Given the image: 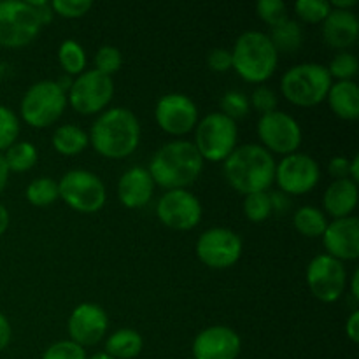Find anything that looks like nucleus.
Instances as JSON below:
<instances>
[{
    "label": "nucleus",
    "mask_w": 359,
    "mask_h": 359,
    "mask_svg": "<svg viewBox=\"0 0 359 359\" xmlns=\"http://www.w3.org/2000/svg\"><path fill=\"white\" fill-rule=\"evenodd\" d=\"M139 118L126 107L105 109L91 125L88 139L95 153L107 160H123L137 151L140 144Z\"/></svg>",
    "instance_id": "1"
},
{
    "label": "nucleus",
    "mask_w": 359,
    "mask_h": 359,
    "mask_svg": "<svg viewBox=\"0 0 359 359\" xmlns=\"http://www.w3.org/2000/svg\"><path fill=\"white\" fill-rule=\"evenodd\" d=\"M203 160L191 140H172L163 144L149 160V172L154 186L172 191L188 189L202 175Z\"/></svg>",
    "instance_id": "2"
},
{
    "label": "nucleus",
    "mask_w": 359,
    "mask_h": 359,
    "mask_svg": "<svg viewBox=\"0 0 359 359\" xmlns=\"http://www.w3.org/2000/svg\"><path fill=\"white\" fill-rule=\"evenodd\" d=\"M276 158L259 144L235 147L223 161L224 179L242 195L266 191L276 181Z\"/></svg>",
    "instance_id": "3"
},
{
    "label": "nucleus",
    "mask_w": 359,
    "mask_h": 359,
    "mask_svg": "<svg viewBox=\"0 0 359 359\" xmlns=\"http://www.w3.org/2000/svg\"><path fill=\"white\" fill-rule=\"evenodd\" d=\"M279 65V53L273 48L269 35L258 30H248L233 44L231 69L251 84H259L270 79Z\"/></svg>",
    "instance_id": "4"
},
{
    "label": "nucleus",
    "mask_w": 359,
    "mask_h": 359,
    "mask_svg": "<svg viewBox=\"0 0 359 359\" xmlns=\"http://www.w3.org/2000/svg\"><path fill=\"white\" fill-rule=\"evenodd\" d=\"M333 81L321 63H298L280 77V93L297 107H316L328 97Z\"/></svg>",
    "instance_id": "5"
},
{
    "label": "nucleus",
    "mask_w": 359,
    "mask_h": 359,
    "mask_svg": "<svg viewBox=\"0 0 359 359\" xmlns=\"http://www.w3.org/2000/svg\"><path fill=\"white\" fill-rule=\"evenodd\" d=\"M67 93L56 84V81H39L32 84L23 95L20 112L23 121L32 128H48L55 125L65 112Z\"/></svg>",
    "instance_id": "6"
},
{
    "label": "nucleus",
    "mask_w": 359,
    "mask_h": 359,
    "mask_svg": "<svg viewBox=\"0 0 359 359\" xmlns=\"http://www.w3.org/2000/svg\"><path fill=\"white\" fill-rule=\"evenodd\" d=\"M237 140V123L221 112H210L196 123L193 144L203 161L219 163L233 153Z\"/></svg>",
    "instance_id": "7"
},
{
    "label": "nucleus",
    "mask_w": 359,
    "mask_h": 359,
    "mask_svg": "<svg viewBox=\"0 0 359 359\" xmlns=\"http://www.w3.org/2000/svg\"><path fill=\"white\" fill-rule=\"evenodd\" d=\"M60 198L72 210L81 214H95L104 209L107 189L97 174L84 168H74L58 181Z\"/></svg>",
    "instance_id": "8"
},
{
    "label": "nucleus",
    "mask_w": 359,
    "mask_h": 359,
    "mask_svg": "<svg viewBox=\"0 0 359 359\" xmlns=\"http://www.w3.org/2000/svg\"><path fill=\"white\" fill-rule=\"evenodd\" d=\"M42 23L32 4L20 0L0 2V46L20 49L32 44L42 30Z\"/></svg>",
    "instance_id": "9"
},
{
    "label": "nucleus",
    "mask_w": 359,
    "mask_h": 359,
    "mask_svg": "<svg viewBox=\"0 0 359 359\" xmlns=\"http://www.w3.org/2000/svg\"><path fill=\"white\" fill-rule=\"evenodd\" d=\"M114 97L112 77L98 70H84L72 81L67 91V102L76 112L83 116L102 114Z\"/></svg>",
    "instance_id": "10"
},
{
    "label": "nucleus",
    "mask_w": 359,
    "mask_h": 359,
    "mask_svg": "<svg viewBox=\"0 0 359 359\" xmlns=\"http://www.w3.org/2000/svg\"><path fill=\"white\" fill-rule=\"evenodd\" d=\"M256 132L258 139L262 140L259 146L265 147L270 154H283V156L298 153V147L304 139L300 123L283 111L263 114L256 126Z\"/></svg>",
    "instance_id": "11"
},
{
    "label": "nucleus",
    "mask_w": 359,
    "mask_h": 359,
    "mask_svg": "<svg viewBox=\"0 0 359 359\" xmlns=\"http://www.w3.org/2000/svg\"><path fill=\"white\" fill-rule=\"evenodd\" d=\"M196 256L212 270H226L241 259L244 242L241 235L228 228H209L196 241Z\"/></svg>",
    "instance_id": "12"
},
{
    "label": "nucleus",
    "mask_w": 359,
    "mask_h": 359,
    "mask_svg": "<svg viewBox=\"0 0 359 359\" xmlns=\"http://www.w3.org/2000/svg\"><path fill=\"white\" fill-rule=\"evenodd\" d=\"M305 279L312 297L323 304L340 300L347 287V270L342 262L328 255H318L305 270Z\"/></svg>",
    "instance_id": "13"
},
{
    "label": "nucleus",
    "mask_w": 359,
    "mask_h": 359,
    "mask_svg": "<svg viewBox=\"0 0 359 359\" xmlns=\"http://www.w3.org/2000/svg\"><path fill=\"white\" fill-rule=\"evenodd\" d=\"M321 179V167L305 153L284 156L276 167V181L280 193L287 196H300L311 193Z\"/></svg>",
    "instance_id": "14"
},
{
    "label": "nucleus",
    "mask_w": 359,
    "mask_h": 359,
    "mask_svg": "<svg viewBox=\"0 0 359 359\" xmlns=\"http://www.w3.org/2000/svg\"><path fill=\"white\" fill-rule=\"evenodd\" d=\"M202 203L189 189L165 191L156 203V216L163 226L175 231H189L202 221Z\"/></svg>",
    "instance_id": "15"
},
{
    "label": "nucleus",
    "mask_w": 359,
    "mask_h": 359,
    "mask_svg": "<svg viewBox=\"0 0 359 359\" xmlns=\"http://www.w3.org/2000/svg\"><path fill=\"white\" fill-rule=\"evenodd\" d=\"M154 119H156V125L168 135H188L196 128L198 107L188 95L167 93L156 102Z\"/></svg>",
    "instance_id": "16"
},
{
    "label": "nucleus",
    "mask_w": 359,
    "mask_h": 359,
    "mask_svg": "<svg viewBox=\"0 0 359 359\" xmlns=\"http://www.w3.org/2000/svg\"><path fill=\"white\" fill-rule=\"evenodd\" d=\"M67 330H69V340L76 342L77 346H97L109 330L107 312L100 305L90 302L77 305L70 314Z\"/></svg>",
    "instance_id": "17"
},
{
    "label": "nucleus",
    "mask_w": 359,
    "mask_h": 359,
    "mask_svg": "<svg viewBox=\"0 0 359 359\" xmlns=\"http://www.w3.org/2000/svg\"><path fill=\"white\" fill-rule=\"evenodd\" d=\"M242 340L230 326H209L195 337L193 359H237Z\"/></svg>",
    "instance_id": "18"
},
{
    "label": "nucleus",
    "mask_w": 359,
    "mask_h": 359,
    "mask_svg": "<svg viewBox=\"0 0 359 359\" xmlns=\"http://www.w3.org/2000/svg\"><path fill=\"white\" fill-rule=\"evenodd\" d=\"M326 255L339 262H354L359 258V219L356 216L333 219L323 233Z\"/></svg>",
    "instance_id": "19"
},
{
    "label": "nucleus",
    "mask_w": 359,
    "mask_h": 359,
    "mask_svg": "<svg viewBox=\"0 0 359 359\" xmlns=\"http://www.w3.org/2000/svg\"><path fill=\"white\" fill-rule=\"evenodd\" d=\"M154 193V182L147 168H128L118 181V198L126 209H142L151 202Z\"/></svg>",
    "instance_id": "20"
},
{
    "label": "nucleus",
    "mask_w": 359,
    "mask_h": 359,
    "mask_svg": "<svg viewBox=\"0 0 359 359\" xmlns=\"http://www.w3.org/2000/svg\"><path fill=\"white\" fill-rule=\"evenodd\" d=\"M359 37V21L353 11L332 9L323 21V39L333 49L346 51Z\"/></svg>",
    "instance_id": "21"
},
{
    "label": "nucleus",
    "mask_w": 359,
    "mask_h": 359,
    "mask_svg": "<svg viewBox=\"0 0 359 359\" xmlns=\"http://www.w3.org/2000/svg\"><path fill=\"white\" fill-rule=\"evenodd\" d=\"M358 184L351 179H339L326 188L323 195V207L333 219L351 217L358 207Z\"/></svg>",
    "instance_id": "22"
},
{
    "label": "nucleus",
    "mask_w": 359,
    "mask_h": 359,
    "mask_svg": "<svg viewBox=\"0 0 359 359\" xmlns=\"http://www.w3.org/2000/svg\"><path fill=\"white\" fill-rule=\"evenodd\" d=\"M330 109L344 121H356L359 118V88L354 81H337L326 97Z\"/></svg>",
    "instance_id": "23"
},
{
    "label": "nucleus",
    "mask_w": 359,
    "mask_h": 359,
    "mask_svg": "<svg viewBox=\"0 0 359 359\" xmlns=\"http://www.w3.org/2000/svg\"><path fill=\"white\" fill-rule=\"evenodd\" d=\"M144 340L139 332L132 328H121L107 337L105 354L114 359H133L142 353Z\"/></svg>",
    "instance_id": "24"
},
{
    "label": "nucleus",
    "mask_w": 359,
    "mask_h": 359,
    "mask_svg": "<svg viewBox=\"0 0 359 359\" xmlns=\"http://www.w3.org/2000/svg\"><path fill=\"white\" fill-rule=\"evenodd\" d=\"M53 149L63 156H77L83 153L88 146H90V139L88 133L77 125H62L55 130L53 133Z\"/></svg>",
    "instance_id": "25"
},
{
    "label": "nucleus",
    "mask_w": 359,
    "mask_h": 359,
    "mask_svg": "<svg viewBox=\"0 0 359 359\" xmlns=\"http://www.w3.org/2000/svg\"><path fill=\"white\" fill-rule=\"evenodd\" d=\"M269 39L277 53H297L304 44V30L298 21L287 18L280 25L270 28Z\"/></svg>",
    "instance_id": "26"
},
{
    "label": "nucleus",
    "mask_w": 359,
    "mask_h": 359,
    "mask_svg": "<svg viewBox=\"0 0 359 359\" xmlns=\"http://www.w3.org/2000/svg\"><path fill=\"white\" fill-rule=\"evenodd\" d=\"M293 226L304 237L318 238L323 237V233H325L326 226H328V219H326V214L318 207L304 205L294 212Z\"/></svg>",
    "instance_id": "27"
},
{
    "label": "nucleus",
    "mask_w": 359,
    "mask_h": 359,
    "mask_svg": "<svg viewBox=\"0 0 359 359\" xmlns=\"http://www.w3.org/2000/svg\"><path fill=\"white\" fill-rule=\"evenodd\" d=\"M4 160H6L9 172L23 174V172L32 170V168L37 165L39 151L32 142L18 140L16 144H13V146L4 153Z\"/></svg>",
    "instance_id": "28"
},
{
    "label": "nucleus",
    "mask_w": 359,
    "mask_h": 359,
    "mask_svg": "<svg viewBox=\"0 0 359 359\" xmlns=\"http://www.w3.org/2000/svg\"><path fill=\"white\" fill-rule=\"evenodd\" d=\"M58 62L67 76L77 77L86 70V51L77 41L67 39L58 48Z\"/></svg>",
    "instance_id": "29"
},
{
    "label": "nucleus",
    "mask_w": 359,
    "mask_h": 359,
    "mask_svg": "<svg viewBox=\"0 0 359 359\" xmlns=\"http://www.w3.org/2000/svg\"><path fill=\"white\" fill-rule=\"evenodd\" d=\"M28 202L34 207H48L60 198L58 181L51 177H37L27 186L25 191Z\"/></svg>",
    "instance_id": "30"
},
{
    "label": "nucleus",
    "mask_w": 359,
    "mask_h": 359,
    "mask_svg": "<svg viewBox=\"0 0 359 359\" xmlns=\"http://www.w3.org/2000/svg\"><path fill=\"white\" fill-rule=\"evenodd\" d=\"M272 198L270 193H252V195H245L244 198V216L248 217L251 223H265L270 216H272Z\"/></svg>",
    "instance_id": "31"
},
{
    "label": "nucleus",
    "mask_w": 359,
    "mask_h": 359,
    "mask_svg": "<svg viewBox=\"0 0 359 359\" xmlns=\"http://www.w3.org/2000/svg\"><path fill=\"white\" fill-rule=\"evenodd\" d=\"M20 137V119L6 105H0V153H6Z\"/></svg>",
    "instance_id": "32"
},
{
    "label": "nucleus",
    "mask_w": 359,
    "mask_h": 359,
    "mask_svg": "<svg viewBox=\"0 0 359 359\" xmlns=\"http://www.w3.org/2000/svg\"><path fill=\"white\" fill-rule=\"evenodd\" d=\"M326 69H328V74L332 79L353 81L358 74L359 63L353 53L342 51L330 62V65Z\"/></svg>",
    "instance_id": "33"
},
{
    "label": "nucleus",
    "mask_w": 359,
    "mask_h": 359,
    "mask_svg": "<svg viewBox=\"0 0 359 359\" xmlns=\"http://www.w3.org/2000/svg\"><path fill=\"white\" fill-rule=\"evenodd\" d=\"M332 7L326 0H298L294 4V13L305 23H323L330 14Z\"/></svg>",
    "instance_id": "34"
},
{
    "label": "nucleus",
    "mask_w": 359,
    "mask_h": 359,
    "mask_svg": "<svg viewBox=\"0 0 359 359\" xmlns=\"http://www.w3.org/2000/svg\"><path fill=\"white\" fill-rule=\"evenodd\" d=\"M251 111V105H249L248 95H244L242 91L231 90L226 91L221 98V114L228 116L230 119L237 121V119L245 118Z\"/></svg>",
    "instance_id": "35"
},
{
    "label": "nucleus",
    "mask_w": 359,
    "mask_h": 359,
    "mask_svg": "<svg viewBox=\"0 0 359 359\" xmlns=\"http://www.w3.org/2000/svg\"><path fill=\"white\" fill-rule=\"evenodd\" d=\"M123 65V55L114 46H102L95 55V70L112 77Z\"/></svg>",
    "instance_id": "36"
},
{
    "label": "nucleus",
    "mask_w": 359,
    "mask_h": 359,
    "mask_svg": "<svg viewBox=\"0 0 359 359\" xmlns=\"http://www.w3.org/2000/svg\"><path fill=\"white\" fill-rule=\"evenodd\" d=\"M256 14L259 20L273 28L287 20V6L283 0H262L256 4Z\"/></svg>",
    "instance_id": "37"
},
{
    "label": "nucleus",
    "mask_w": 359,
    "mask_h": 359,
    "mask_svg": "<svg viewBox=\"0 0 359 359\" xmlns=\"http://www.w3.org/2000/svg\"><path fill=\"white\" fill-rule=\"evenodd\" d=\"M49 4H51L53 13L62 18H67V20L83 18L93 7V2H90V0H53Z\"/></svg>",
    "instance_id": "38"
},
{
    "label": "nucleus",
    "mask_w": 359,
    "mask_h": 359,
    "mask_svg": "<svg viewBox=\"0 0 359 359\" xmlns=\"http://www.w3.org/2000/svg\"><path fill=\"white\" fill-rule=\"evenodd\" d=\"M42 359H88L84 347L72 340H60L49 346L42 354Z\"/></svg>",
    "instance_id": "39"
},
{
    "label": "nucleus",
    "mask_w": 359,
    "mask_h": 359,
    "mask_svg": "<svg viewBox=\"0 0 359 359\" xmlns=\"http://www.w3.org/2000/svg\"><path fill=\"white\" fill-rule=\"evenodd\" d=\"M277 104H279V100H277L276 91L270 90L269 86H263V84L256 88L249 97V105L262 112V116L277 111Z\"/></svg>",
    "instance_id": "40"
},
{
    "label": "nucleus",
    "mask_w": 359,
    "mask_h": 359,
    "mask_svg": "<svg viewBox=\"0 0 359 359\" xmlns=\"http://www.w3.org/2000/svg\"><path fill=\"white\" fill-rule=\"evenodd\" d=\"M207 65L214 72L224 74L228 70H231V51L223 48H216L209 53L207 56Z\"/></svg>",
    "instance_id": "41"
},
{
    "label": "nucleus",
    "mask_w": 359,
    "mask_h": 359,
    "mask_svg": "<svg viewBox=\"0 0 359 359\" xmlns=\"http://www.w3.org/2000/svg\"><path fill=\"white\" fill-rule=\"evenodd\" d=\"M349 165L351 160H347L346 156L332 158L328 163V174L332 177H335V181H339V179H349Z\"/></svg>",
    "instance_id": "42"
},
{
    "label": "nucleus",
    "mask_w": 359,
    "mask_h": 359,
    "mask_svg": "<svg viewBox=\"0 0 359 359\" xmlns=\"http://www.w3.org/2000/svg\"><path fill=\"white\" fill-rule=\"evenodd\" d=\"M28 2L32 4V7H34L35 13H37L42 27H46V25L51 23L53 18H55V13H53L51 4H49L48 0H28Z\"/></svg>",
    "instance_id": "43"
},
{
    "label": "nucleus",
    "mask_w": 359,
    "mask_h": 359,
    "mask_svg": "<svg viewBox=\"0 0 359 359\" xmlns=\"http://www.w3.org/2000/svg\"><path fill=\"white\" fill-rule=\"evenodd\" d=\"M346 335L353 344L359 342V312H351V316L346 321Z\"/></svg>",
    "instance_id": "44"
},
{
    "label": "nucleus",
    "mask_w": 359,
    "mask_h": 359,
    "mask_svg": "<svg viewBox=\"0 0 359 359\" xmlns=\"http://www.w3.org/2000/svg\"><path fill=\"white\" fill-rule=\"evenodd\" d=\"M11 337H13V330H11L9 319L0 312V353L11 344Z\"/></svg>",
    "instance_id": "45"
},
{
    "label": "nucleus",
    "mask_w": 359,
    "mask_h": 359,
    "mask_svg": "<svg viewBox=\"0 0 359 359\" xmlns=\"http://www.w3.org/2000/svg\"><path fill=\"white\" fill-rule=\"evenodd\" d=\"M270 198H272V209L273 210H286L287 207L291 205L290 202V196L284 195V193H273V195H270Z\"/></svg>",
    "instance_id": "46"
},
{
    "label": "nucleus",
    "mask_w": 359,
    "mask_h": 359,
    "mask_svg": "<svg viewBox=\"0 0 359 359\" xmlns=\"http://www.w3.org/2000/svg\"><path fill=\"white\" fill-rule=\"evenodd\" d=\"M9 168H7L6 165V160H4V154L0 153V193L6 189L7 186V181H9Z\"/></svg>",
    "instance_id": "47"
},
{
    "label": "nucleus",
    "mask_w": 359,
    "mask_h": 359,
    "mask_svg": "<svg viewBox=\"0 0 359 359\" xmlns=\"http://www.w3.org/2000/svg\"><path fill=\"white\" fill-rule=\"evenodd\" d=\"M358 6L356 0H333L330 2V7L337 11H351Z\"/></svg>",
    "instance_id": "48"
},
{
    "label": "nucleus",
    "mask_w": 359,
    "mask_h": 359,
    "mask_svg": "<svg viewBox=\"0 0 359 359\" xmlns=\"http://www.w3.org/2000/svg\"><path fill=\"white\" fill-rule=\"evenodd\" d=\"M9 223H11L9 210H7L6 207L0 203V237H2V235L7 231V228H9Z\"/></svg>",
    "instance_id": "49"
},
{
    "label": "nucleus",
    "mask_w": 359,
    "mask_h": 359,
    "mask_svg": "<svg viewBox=\"0 0 359 359\" xmlns=\"http://www.w3.org/2000/svg\"><path fill=\"white\" fill-rule=\"evenodd\" d=\"M349 179H351V181L356 182V184H358V181H359V156H358V154L353 158V160H351V165H349Z\"/></svg>",
    "instance_id": "50"
},
{
    "label": "nucleus",
    "mask_w": 359,
    "mask_h": 359,
    "mask_svg": "<svg viewBox=\"0 0 359 359\" xmlns=\"http://www.w3.org/2000/svg\"><path fill=\"white\" fill-rule=\"evenodd\" d=\"M351 297L354 300L359 298V270H354L353 277H351Z\"/></svg>",
    "instance_id": "51"
},
{
    "label": "nucleus",
    "mask_w": 359,
    "mask_h": 359,
    "mask_svg": "<svg viewBox=\"0 0 359 359\" xmlns=\"http://www.w3.org/2000/svg\"><path fill=\"white\" fill-rule=\"evenodd\" d=\"M88 359H114V358L107 356V354H105V353H97V354H93V356L88 358Z\"/></svg>",
    "instance_id": "52"
}]
</instances>
